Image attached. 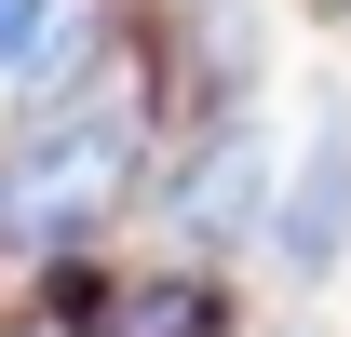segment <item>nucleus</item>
<instances>
[{"mask_svg": "<svg viewBox=\"0 0 351 337\" xmlns=\"http://www.w3.org/2000/svg\"><path fill=\"white\" fill-rule=\"evenodd\" d=\"M284 284H338L351 270V95H311V135L284 149V203H270Z\"/></svg>", "mask_w": 351, "mask_h": 337, "instance_id": "3", "label": "nucleus"}, {"mask_svg": "<svg viewBox=\"0 0 351 337\" xmlns=\"http://www.w3.org/2000/svg\"><path fill=\"white\" fill-rule=\"evenodd\" d=\"M270 203H284V162H270L257 108H203V135L162 175V216L189 243H270Z\"/></svg>", "mask_w": 351, "mask_h": 337, "instance_id": "2", "label": "nucleus"}, {"mask_svg": "<svg viewBox=\"0 0 351 337\" xmlns=\"http://www.w3.org/2000/svg\"><path fill=\"white\" fill-rule=\"evenodd\" d=\"M68 337H243V310H230L217 270L162 256V270H82L68 284Z\"/></svg>", "mask_w": 351, "mask_h": 337, "instance_id": "4", "label": "nucleus"}, {"mask_svg": "<svg viewBox=\"0 0 351 337\" xmlns=\"http://www.w3.org/2000/svg\"><path fill=\"white\" fill-rule=\"evenodd\" d=\"M149 175V95L135 82H82L27 108L14 162H0V256H82Z\"/></svg>", "mask_w": 351, "mask_h": 337, "instance_id": "1", "label": "nucleus"}]
</instances>
